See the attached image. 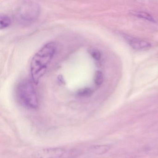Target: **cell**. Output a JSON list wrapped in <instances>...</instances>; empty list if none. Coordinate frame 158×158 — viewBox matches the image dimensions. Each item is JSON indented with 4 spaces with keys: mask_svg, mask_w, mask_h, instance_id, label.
Returning <instances> with one entry per match:
<instances>
[{
    "mask_svg": "<svg viewBox=\"0 0 158 158\" xmlns=\"http://www.w3.org/2000/svg\"><path fill=\"white\" fill-rule=\"evenodd\" d=\"M92 94V90L89 88L82 89L78 92V95L80 97H89Z\"/></svg>",
    "mask_w": 158,
    "mask_h": 158,
    "instance_id": "8fae6325",
    "label": "cell"
},
{
    "mask_svg": "<svg viewBox=\"0 0 158 158\" xmlns=\"http://www.w3.org/2000/svg\"><path fill=\"white\" fill-rule=\"evenodd\" d=\"M89 53L95 60L99 61L101 59V53L98 49H92L89 51Z\"/></svg>",
    "mask_w": 158,
    "mask_h": 158,
    "instance_id": "30bf717a",
    "label": "cell"
},
{
    "mask_svg": "<svg viewBox=\"0 0 158 158\" xmlns=\"http://www.w3.org/2000/svg\"><path fill=\"white\" fill-rule=\"evenodd\" d=\"M134 15L136 16H138V17L146 19V20H148L150 22H155L152 16L146 13L142 12H137L135 13Z\"/></svg>",
    "mask_w": 158,
    "mask_h": 158,
    "instance_id": "9c48e42d",
    "label": "cell"
},
{
    "mask_svg": "<svg viewBox=\"0 0 158 158\" xmlns=\"http://www.w3.org/2000/svg\"><path fill=\"white\" fill-rule=\"evenodd\" d=\"M56 44L50 42L44 45L33 56L30 64V72L33 82L37 85L44 75L48 65L56 52Z\"/></svg>",
    "mask_w": 158,
    "mask_h": 158,
    "instance_id": "6da1fadb",
    "label": "cell"
},
{
    "mask_svg": "<svg viewBox=\"0 0 158 158\" xmlns=\"http://www.w3.org/2000/svg\"><path fill=\"white\" fill-rule=\"evenodd\" d=\"M111 147L110 145H97L90 147L89 150L95 154H104L110 149Z\"/></svg>",
    "mask_w": 158,
    "mask_h": 158,
    "instance_id": "8992f818",
    "label": "cell"
},
{
    "mask_svg": "<svg viewBox=\"0 0 158 158\" xmlns=\"http://www.w3.org/2000/svg\"><path fill=\"white\" fill-rule=\"evenodd\" d=\"M66 150L63 148L54 147L41 149L34 152V158H63Z\"/></svg>",
    "mask_w": 158,
    "mask_h": 158,
    "instance_id": "277c9868",
    "label": "cell"
},
{
    "mask_svg": "<svg viewBox=\"0 0 158 158\" xmlns=\"http://www.w3.org/2000/svg\"><path fill=\"white\" fill-rule=\"evenodd\" d=\"M103 75L102 72L98 71L95 73L94 82L97 85H101L103 83Z\"/></svg>",
    "mask_w": 158,
    "mask_h": 158,
    "instance_id": "ba28073f",
    "label": "cell"
},
{
    "mask_svg": "<svg viewBox=\"0 0 158 158\" xmlns=\"http://www.w3.org/2000/svg\"><path fill=\"white\" fill-rule=\"evenodd\" d=\"M17 96L20 102L26 108L31 110L38 108V97L33 84L29 80H23L19 84L17 89Z\"/></svg>",
    "mask_w": 158,
    "mask_h": 158,
    "instance_id": "7a4b0ae2",
    "label": "cell"
},
{
    "mask_svg": "<svg viewBox=\"0 0 158 158\" xmlns=\"http://www.w3.org/2000/svg\"><path fill=\"white\" fill-rule=\"evenodd\" d=\"M11 21L9 16L6 15H1L0 18V28L4 29L10 25Z\"/></svg>",
    "mask_w": 158,
    "mask_h": 158,
    "instance_id": "52a82bcc",
    "label": "cell"
},
{
    "mask_svg": "<svg viewBox=\"0 0 158 158\" xmlns=\"http://www.w3.org/2000/svg\"><path fill=\"white\" fill-rule=\"evenodd\" d=\"M125 38L130 46L136 50H145L151 48V44L145 40L132 37L129 36H125Z\"/></svg>",
    "mask_w": 158,
    "mask_h": 158,
    "instance_id": "5b68a950",
    "label": "cell"
},
{
    "mask_svg": "<svg viewBox=\"0 0 158 158\" xmlns=\"http://www.w3.org/2000/svg\"><path fill=\"white\" fill-rule=\"evenodd\" d=\"M40 14V7L38 3L25 1L19 6L16 12L18 21L23 25H28L35 22Z\"/></svg>",
    "mask_w": 158,
    "mask_h": 158,
    "instance_id": "3957f363",
    "label": "cell"
}]
</instances>
